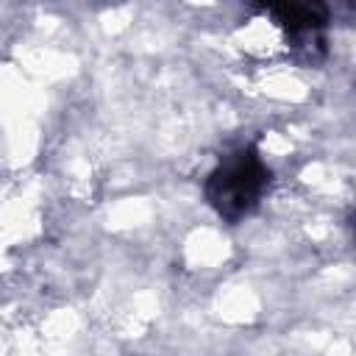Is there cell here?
Returning a JSON list of instances; mask_svg holds the SVG:
<instances>
[{
    "label": "cell",
    "mask_w": 356,
    "mask_h": 356,
    "mask_svg": "<svg viewBox=\"0 0 356 356\" xmlns=\"http://www.w3.org/2000/svg\"><path fill=\"white\" fill-rule=\"evenodd\" d=\"M270 186V170L264 167L256 147H242L222 159L206 178L209 206L228 222L248 217Z\"/></svg>",
    "instance_id": "cell-1"
},
{
    "label": "cell",
    "mask_w": 356,
    "mask_h": 356,
    "mask_svg": "<svg viewBox=\"0 0 356 356\" xmlns=\"http://www.w3.org/2000/svg\"><path fill=\"white\" fill-rule=\"evenodd\" d=\"M267 14L278 19L289 33H309L325 25L328 11L320 3H281V6H267Z\"/></svg>",
    "instance_id": "cell-2"
}]
</instances>
